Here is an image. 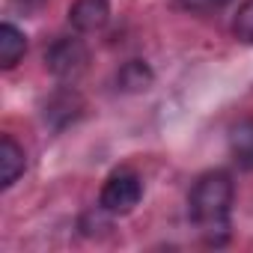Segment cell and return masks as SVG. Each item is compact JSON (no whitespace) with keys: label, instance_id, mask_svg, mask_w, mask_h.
<instances>
[{"label":"cell","instance_id":"6da1fadb","mask_svg":"<svg viewBox=\"0 0 253 253\" xmlns=\"http://www.w3.org/2000/svg\"><path fill=\"white\" fill-rule=\"evenodd\" d=\"M235 185L226 170L203 173L188 197V214L203 232L209 244H223L229 235V214H232Z\"/></svg>","mask_w":253,"mask_h":253},{"label":"cell","instance_id":"7a4b0ae2","mask_svg":"<svg viewBox=\"0 0 253 253\" xmlns=\"http://www.w3.org/2000/svg\"><path fill=\"white\" fill-rule=\"evenodd\" d=\"M143 200V182L134 170H113L98 194V209L107 214H128Z\"/></svg>","mask_w":253,"mask_h":253},{"label":"cell","instance_id":"3957f363","mask_svg":"<svg viewBox=\"0 0 253 253\" xmlns=\"http://www.w3.org/2000/svg\"><path fill=\"white\" fill-rule=\"evenodd\" d=\"M86 63H89L86 45H84L81 39H72V36L57 39V42L45 51V66H48V72H51L54 78H60V81H75V78L86 69Z\"/></svg>","mask_w":253,"mask_h":253},{"label":"cell","instance_id":"277c9868","mask_svg":"<svg viewBox=\"0 0 253 253\" xmlns=\"http://www.w3.org/2000/svg\"><path fill=\"white\" fill-rule=\"evenodd\" d=\"M110 21V3L107 0H75L69 6V24L78 33H95Z\"/></svg>","mask_w":253,"mask_h":253},{"label":"cell","instance_id":"5b68a950","mask_svg":"<svg viewBox=\"0 0 253 253\" xmlns=\"http://www.w3.org/2000/svg\"><path fill=\"white\" fill-rule=\"evenodd\" d=\"M229 155L241 170H253V116L241 119L229 131Z\"/></svg>","mask_w":253,"mask_h":253},{"label":"cell","instance_id":"8992f818","mask_svg":"<svg viewBox=\"0 0 253 253\" xmlns=\"http://www.w3.org/2000/svg\"><path fill=\"white\" fill-rule=\"evenodd\" d=\"M21 173H24V149L9 134H3L0 137V185L12 188Z\"/></svg>","mask_w":253,"mask_h":253},{"label":"cell","instance_id":"52a82bcc","mask_svg":"<svg viewBox=\"0 0 253 253\" xmlns=\"http://www.w3.org/2000/svg\"><path fill=\"white\" fill-rule=\"evenodd\" d=\"M24 54H27V36L15 24L3 21L0 24V69H15Z\"/></svg>","mask_w":253,"mask_h":253},{"label":"cell","instance_id":"ba28073f","mask_svg":"<svg viewBox=\"0 0 253 253\" xmlns=\"http://www.w3.org/2000/svg\"><path fill=\"white\" fill-rule=\"evenodd\" d=\"M152 81H155V72L143 60H128L116 72V86L122 92H143L152 86Z\"/></svg>","mask_w":253,"mask_h":253},{"label":"cell","instance_id":"9c48e42d","mask_svg":"<svg viewBox=\"0 0 253 253\" xmlns=\"http://www.w3.org/2000/svg\"><path fill=\"white\" fill-rule=\"evenodd\" d=\"M232 33L238 42L244 45H253V0H247V3H241L235 21H232Z\"/></svg>","mask_w":253,"mask_h":253},{"label":"cell","instance_id":"30bf717a","mask_svg":"<svg viewBox=\"0 0 253 253\" xmlns=\"http://www.w3.org/2000/svg\"><path fill=\"white\" fill-rule=\"evenodd\" d=\"M229 0H182V6L191 9V12H214V9H223Z\"/></svg>","mask_w":253,"mask_h":253}]
</instances>
